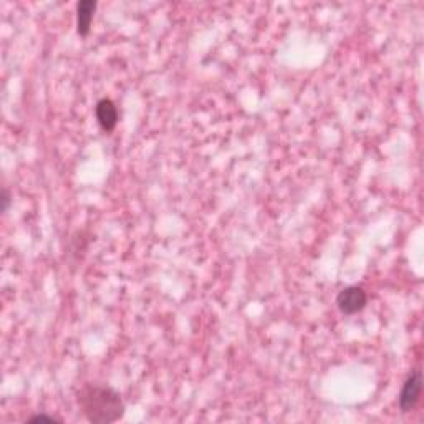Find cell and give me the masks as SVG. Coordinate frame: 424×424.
I'll use <instances>...</instances> for the list:
<instances>
[{
	"instance_id": "4",
	"label": "cell",
	"mask_w": 424,
	"mask_h": 424,
	"mask_svg": "<svg viewBox=\"0 0 424 424\" xmlns=\"http://www.w3.org/2000/svg\"><path fill=\"white\" fill-rule=\"evenodd\" d=\"M96 120H98L100 126L104 131H113L118 124V110H116V104L111 102L110 98H103L96 103L95 108Z\"/></svg>"
},
{
	"instance_id": "5",
	"label": "cell",
	"mask_w": 424,
	"mask_h": 424,
	"mask_svg": "<svg viewBox=\"0 0 424 424\" xmlns=\"http://www.w3.org/2000/svg\"><path fill=\"white\" fill-rule=\"evenodd\" d=\"M95 9V0H82V2L76 3V30H78V34L83 35V37L90 32Z\"/></svg>"
},
{
	"instance_id": "1",
	"label": "cell",
	"mask_w": 424,
	"mask_h": 424,
	"mask_svg": "<svg viewBox=\"0 0 424 424\" xmlns=\"http://www.w3.org/2000/svg\"><path fill=\"white\" fill-rule=\"evenodd\" d=\"M80 410L93 424H110L124 414V403L120 393L107 385H85L76 394Z\"/></svg>"
},
{
	"instance_id": "2",
	"label": "cell",
	"mask_w": 424,
	"mask_h": 424,
	"mask_svg": "<svg viewBox=\"0 0 424 424\" xmlns=\"http://www.w3.org/2000/svg\"><path fill=\"white\" fill-rule=\"evenodd\" d=\"M366 292L361 287L350 285L345 287L340 293L337 295V305L342 313L345 315H355L361 312L366 305Z\"/></svg>"
},
{
	"instance_id": "3",
	"label": "cell",
	"mask_w": 424,
	"mask_h": 424,
	"mask_svg": "<svg viewBox=\"0 0 424 424\" xmlns=\"http://www.w3.org/2000/svg\"><path fill=\"white\" fill-rule=\"evenodd\" d=\"M421 390H423L421 373H419V371H414V373L406 379L405 385H403L401 393H399V408H401V411L408 413V411H411L416 405H418L419 397H421Z\"/></svg>"
},
{
	"instance_id": "6",
	"label": "cell",
	"mask_w": 424,
	"mask_h": 424,
	"mask_svg": "<svg viewBox=\"0 0 424 424\" xmlns=\"http://www.w3.org/2000/svg\"><path fill=\"white\" fill-rule=\"evenodd\" d=\"M28 423H60V419L48 414H35L28 419Z\"/></svg>"
},
{
	"instance_id": "7",
	"label": "cell",
	"mask_w": 424,
	"mask_h": 424,
	"mask_svg": "<svg viewBox=\"0 0 424 424\" xmlns=\"http://www.w3.org/2000/svg\"><path fill=\"white\" fill-rule=\"evenodd\" d=\"M9 204H10V196H9V192L3 191V194H2V211H3V212H5L7 209H9Z\"/></svg>"
}]
</instances>
